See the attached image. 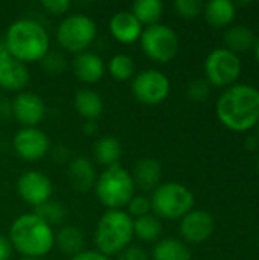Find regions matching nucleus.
<instances>
[{"mask_svg":"<svg viewBox=\"0 0 259 260\" xmlns=\"http://www.w3.org/2000/svg\"><path fill=\"white\" fill-rule=\"evenodd\" d=\"M217 117L231 131L246 133L259 122V90L249 84L227 87L217 101Z\"/></svg>","mask_w":259,"mask_h":260,"instance_id":"nucleus-1","label":"nucleus"},{"mask_svg":"<svg viewBox=\"0 0 259 260\" xmlns=\"http://www.w3.org/2000/svg\"><path fill=\"white\" fill-rule=\"evenodd\" d=\"M3 41L9 56L23 64L41 61L50 46L44 26L32 18H18L11 23Z\"/></svg>","mask_w":259,"mask_h":260,"instance_id":"nucleus-2","label":"nucleus"},{"mask_svg":"<svg viewBox=\"0 0 259 260\" xmlns=\"http://www.w3.org/2000/svg\"><path fill=\"white\" fill-rule=\"evenodd\" d=\"M9 242L12 250L23 257L38 259L46 256L55 245V233L35 213H23L9 227Z\"/></svg>","mask_w":259,"mask_h":260,"instance_id":"nucleus-3","label":"nucleus"},{"mask_svg":"<svg viewBox=\"0 0 259 260\" xmlns=\"http://www.w3.org/2000/svg\"><path fill=\"white\" fill-rule=\"evenodd\" d=\"M134 238L133 218L124 210H107L95 230L96 251L110 257L130 247Z\"/></svg>","mask_w":259,"mask_h":260,"instance_id":"nucleus-4","label":"nucleus"},{"mask_svg":"<svg viewBox=\"0 0 259 260\" xmlns=\"http://www.w3.org/2000/svg\"><path fill=\"white\" fill-rule=\"evenodd\" d=\"M95 192L99 203L108 210H124L134 197L136 186L130 171L121 165L105 168L96 180Z\"/></svg>","mask_w":259,"mask_h":260,"instance_id":"nucleus-5","label":"nucleus"},{"mask_svg":"<svg viewBox=\"0 0 259 260\" xmlns=\"http://www.w3.org/2000/svg\"><path fill=\"white\" fill-rule=\"evenodd\" d=\"M151 210H154L157 218L163 219H182L194 207V193L186 186L169 181L159 184L150 198Z\"/></svg>","mask_w":259,"mask_h":260,"instance_id":"nucleus-6","label":"nucleus"},{"mask_svg":"<svg viewBox=\"0 0 259 260\" xmlns=\"http://www.w3.org/2000/svg\"><path fill=\"white\" fill-rule=\"evenodd\" d=\"M98 34V27L93 18L84 14H72L66 17L56 29L58 44L75 55L87 52Z\"/></svg>","mask_w":259,"mask_h":260,"instance_id":"nucleus-7","label":"nucleus"},{"mask_svg":"<svg viewBox=\"0 0 259 260\" xmlns=\"http://www.w3.org/2000/svg\"><path fill=\"white\" fill-rule=\"evenodd\" d=\"M140 47L143 53L154 62L166 64L172 61L179 52V37L176 30L166 24L157 23L142 30Z\"/></svg>","mask_w":259,"mask_h":260,"instance_id":"nucleus-8","label":"nucleus"},{"mask_svg":"<svg viewBox=\"0 0 259 260\" xmlns=\"http://www.w3.org/2000/svg\"><path fill=\"white\" fill-rule=\"evenodd\" d=\"M243 70V64L240 59V55H235L234 52L220 47L214 49L205 61V73L206 81L209 85L215 87H232Z\"/></svg>","mask_w":259,"mask_h":260,"instance_id":"nucleus-9","label":"nucleus"},{"mask_svg":"<svg viewBox=\"0 0 259 260\" xmlns=\"http://www.w3.org/2000/svg\"><path fill=\"white\" fill-rule=\"evenodd\" d=\"M171 91L168 76L157 69H147L134 75L131 81V93L136 101L145 105L162 104Z\"/></svg>","mask_w":259,"mask_h":260,"instance_id":"nucleus-10","label":"nucleus"},{"mask_svg":"<svg viewBox=\"0 0 259 260\" xmlns=\"http://www.w3.org/2000/svg\"><path fill=\"white\" fill-rule=\"evenodd\" d=\"M12 146L20 158L26 161H38L50 151V140L47 134L37 126L21 128L14 136Z\"/></svg>","mask_w":259,"mask_h":260,"instance_id":"nucleus-11","label":"nucleus"},{"mask_svg":"<svg viewBox=\"0 0 259 260\" xmlns=\"http://www.w3.org/2000/svg\"><path fill=\"white\" fill-rule=\"evenodd\" d=\"M17 192L29 206L38 207L52 197L53 186L47 175L40 171H26L17 180Z\"/></svg>","mask_w":259,"mask_h":260,"instance_id":"nucleus-12","label":"nucleus"},{"mask_svg":"<svg viewBox=\"0 0 259 260\" xmlns=\"http://www.w3.org/2000/svg\"><path fill=\"white\" fill-rule=\"evenodd\" d=\"M12 116L23 128L37 126L46 116V104L34 91H20L11 102Z\"/></svg>","mask_w":259,"mask_h":260,"instance_id":"nucleus-13","label":"nucleus"},{"mask_svg":"<svg viewBox=\"0 0 259 260\" xmlns=\"http://www.w3.org/2000/svg\"><path fill=\"white\" fill-rule=\"evenodd\" d=\"M215 230L214 216L205 210H191L180 219V235L189 244L208 241Z\"/></svg>","mask_w":259,"mask_h":260,"instance_id":"nucleus-14","label":"nucleus"},{"mask_svg":"<svg viewBox=\"0 0 259 260\" xmlns=\"http://www.w3.org/2000/svg\"><path fill=\"white\" fill-rule=\"evenodd\" d=\"M108 29L111 37L122 44H133L140 40L142 24L131 14V11H119L116 12L108 23Z\"/></svg>","mask_w":259,"mask_h":260,"instance_id":"nucleus-15","label":"nucleus"},{"mask_svg":"<svg viewBox=\"0 0 259 260\" xmlns=\"http://www.w3.org/2000/svg\"><path fill=\"white\" fill-rule=\"evenodd\" d=\"M73 75L84 84H96L105 75L104 59L93 52H82L75 55L72 61Z\"/></svg>","mask_w":259,"mask_h":260,"instance_id":"nucleus-16","label":"nucleus"},{"mask_svg":"<svg viewBox=\"0 0 259 260\" xmlns=\"http://www.w3.org/2000/svg\"><path fill=\"white\" fill-rule=\"evenodd\" d=\"M29 79L31 73L26 64L11 56L0 62V88L8 91H24Z\"/></svg>","mask_w":259,"mask_h":260,"instance_id":"nucleus-17","label":"nucleus"},{"mask_svg":"<svg viewBox=\"0 0 259 260\" xmlns=\"http://www.w3.org/2000/svg\"><path fill=\"white\" fill-rule=\"evenodd\" d=\"M134 181V186L143 192L154 190L160 184L162 178V165L156 158H140L130 172Z\"/></svg>","mask_w":259,"mask_h":260,"instance_id":"nucleus-18","label":"nucleus"},{"mask_svg":"<svg viewBox=\"0 0 259 260\" xmlns=\"http://www.w3.org/2000/svg\"><path fill=\"white\" fill-rule=\"evenodd\" d=\"M69 180L72 187L78 192H87L95 187L98 175L93 163L82 155L73 158L69 165Z\"/></svg>","mask_w":259,"mask_h":260,"instance_id":"nucleus-19","label":"nucleus"},{"mask_svg":"<svg viewBox=\"0 0 259 260\" xmlns=\"http://www.w3.org/2000/svg\"><path fill=\"white\" fill-rule=\"evenodd\" d=\"M203 14L209 26L224 29L232 24L237 15V5L231 0H211L203 6Z\"/></svg>","mask_w":259,"mask_h":260,"instance_id":"nucleus-20","label":"nucleus"},{"mask_svg":"<svg viewBox=\"0 0 259 260\" xmlns=\"http://www.w3.org/2000/svg\"><path fill=\"white\" fill-rule=\"evenodd\" d=\"M223 41H224V49L234 52L235 55H240L255 47L256 35L249 26L232 24L226 29L223 35Z\"/></svg>","mask_w":259,"mask_h":260,"instance_id":"nucleus-21","label":"nucleus"},{"mask_svg":"<svg viewBox=\"0 0 259 260\" xmlns=\"http://www.w3.org/2000/svg\"><path fill=\"white\" fill-rule=\"evenodd\" d=\"M73 105L76 113L84 120H96L104 111V102L98 91L92 88H81L75 93Z\"/></svg>","mask_w":259,"mask_h":260,"instance_id":"nucleus-22","label":"nucleus"},{"mask_svg":"<svg viewBox=\"0 0 259 260\" xmlns=\"http://www.w3.org/2000/svg\"><path fill=\"white\" fill-rule=\"evenodd\" d=\"M93 157L99 165L105 168L119 165V160L122 157V145L116 137H101L93 146Z\"/></svg>","mask_w":259,"mask_h":260,"instance_id":"nucleus-23","label":"nucleus"},{"mask_svg":"<svg viewBox=\"0 0 259 260\" xmlns=\"http://www.w3.org/2000/svg\"><path fill=\"white\" fill-rule=\"evenodd\" d=\"M55 245L66 256H76L82 251L84 247V235L78 227L64 225L55 233Z\"/></svg>","mask_w":259,"mask_h":260,"instance_id":"nucleus-24","label":"nucleus"},{"mask_svg":"<svg viewBox=\"0 0 259 260\" xmlns=\"http://www.w3.org/2000/svg\"><path fill=\"white\" fill-rule=\"evenodd\" d=\"M151 256L153 260H191V251L185 242L166 238L156 242Z\"/></svg>","mask_w":259,"mask_h":260,"instance_id":"nucleus-25","label":"nucleus"},{"mask_svg":"<svg viewBox=\"0 0 259 260\" xmlns=\"http://www.w3.org/2000/svg\"><path fill=\"white\" fill-rule=\"evenodd\" d=\"M131 14L143 26L157 24L163 15V3L160 0H137L131 6Z\"/></svg>","mask_w":259,"mask_h":260,"instance_id":"nucleus-26","label":"nucleus"},{"mask_svg":"<svg viewBox=\"0 0 259 260\" xmlns=\"http://www.w3.org/2000/svg\"><path fill=\"white\" fill-rule=\"evenodd\" d=\"M134 236L143 242H157L162 235V222L156 215H145L133 219Z\"/></svg>","mask_w":259,"mask_h":260,"instance_id":"nucleus-27","label":"nucleus"},{"mask_svg":"<svg viewBox=\"0 0 259 260\" xmlns=\"http://www.w3.org/2000/svg\"><path fill=\"white\" fill-rule=\"evenodd\" d=\"M105 70L116 81H128V79H133L136 75V64L130 55L118 53L111 56L110 61L105 64Z\"/></svg>","mask_w":259,"mask_h":260,"instance_id":"nucleus-28","label":"nucleus"},{"mask_svg":"<svg viewBox=\"0 0 259 260\" xmlns=\"http://www.w3.org/2000/svg\"><path fill=\"white\" fill-rule=\"evenodd\" d=\"M34 213L37 216H40L50 227L52 225H61L66 221V218H67L66 206L61 204V203H58V201H53V200H49L47 203L35 207V212Z\"/></svg>","mask_w":259,"mask_h":260,"instance_id":"nucleus-29","label":"nucleus"},{"mask_svg":"<svg viewBox=\"0 0 259 260\" xmlns=\"http://www.w3.org/2000/svg\"><path fill=\"white\" fill-rule=\"evenodd\" d=\"M174 11L182 18H195L203 12V3L200 0H176Z\"/></svg>","mask_w":259,"mask_h":260,"instance_id":"nucleus-30","label":"nucleus"},{"mask_svg":"<svg viewBox=\"0 0 259 260\" xmlns=\"http://www.w3.org/2000/svg\"><path fill=\"white\" fill-rule=\"evenodd\" d=\"M186 93L192 102H205L211 94V85L206 79H194L188 84Z\"/></svg>","mask_w":259,"mask_h":260,"instance_id":"nucleus-31","label":"nucleus"},{"mask_svg":"<svg viewBox=\"0 0 259 260\" xmlns=\"http://www.w3.org/2000/svg\"><path fill=\"white\" fill-rule=\"evenodd\" d=\"M128 215L136 219V218H140V216H145V215H150L151 212V201L150 198L143 197V195H134L130 203H128Z\"/></svg>","mask_w":259,"mask_h":260,"instance_id":"nucleus-32","label":"nucleus"},{"mask_svg":"<svg viewBox=\"0 0 259 260\" xmlns=\"http://www.w3.org/2000/svg\"><path fill=\"white\" fill-rule=\"evenodd\" d=\"M41 66L49 75H58L61 70H64L66 59L60 52H50L49 50L47 55L41 59Z\"/></svg>","mask_w":259,"mask_h":260,"instance_id":"nucleus-33","label":"nucleus"},{"mask_svg":"<svg viewBox=\"0 0 259 260\" xmlns=\"http://www.w3.org/2000/svg\"><path fill=\"white\" fill-rule=\"evenodd\" d=\"M41 6L46 12L52 15H63L70 9L72 3L69 0H44L41 2Z\"/></svg>","mask_w":259,"mask_h":260,"instance_id":"nucleus-34","label":"nucleus"},{"mask_svg":"<svg viewBox=\"0 0 259 260\" xmlns=\"http://www.w3.org/2000/svg\"><path fill=\"white\" fill-rule=\"evenodd\" d=\"M116 260H150V257L143 248L136 247V245H130L118 254Z\"/></svg>","mask_w":259,"mask_h":260,"instance_id":"nucleus-35","label":"nucleus"},{"mask_svg":"<svg viewBox=\"0 0 259 260\" xmlns=\"http://www.w3.org/2000/svg\"><path fill=\"white\" fill-rule=\"evenodd\" d=\"M70 260H110V257L101 254L96 250H82L81 253H78L76 256L70 257Z\"/></svg>","mask_w":259,"mask_h":260,"instance_id":"nucleus-36","label":"nucleus"},{"mask_svg":"<svg viewBox=\"0 0 259 260\" xmlns=\"http://www.w3.org/2000/svg\"><path fill=\"white\" fill-rule=\"evenodd\" d=\"M12 254V245L8 238L0 235V260H9Z\"/></svg>","mask_w":259,"mask_h":260,"instance_id":"nucleus-37","label":"nucleus"},{"mask_svg":"<svg viewBox=\"0 0 259 260\" xmlns=\"http://www.w3.org/2000/svg\"><path fill=\"white\" fill-rule=\"evenodd\" d=\"M82 131H84V134H87V136L96 134V131H98V123H96V120H85L84 125H82Z\"/></svg>","mask_w":259,"mask_h":260,"instance_id":"nucleus-38","label":"nucleus"},{"mask_svg":"<svg viewBox=\"0 0 259 260\" xmlns=\"http://www.w3.org/2000/svg\"><path fill=\"white\" fill-rule=\"evenodd\" d=\"M53 157L56 161H66L67 157H69V151L64 148V146H58L55 151H53Z\"/></svg>","mask_w":259,"mask_h":260,"instance_id":"nucleus-39","label":"nucleus"},{"mask_svg":"<svg viewBox=\"0 0 259 260\" xmlns=\"http://www.w3.org/2000/svg\"><path fill=\"white\" fill-rule=\"evenodd\" d=\"M259 145V137L258 136H250V137H247V140H246V146H247V149H256Z\"/></svg>","mask_w":259,"mask_h":260,"instance_id":"nucleus-40","label":"nucleus"},{"mask_svg":"<svg viewBox=\"0 0 259 260\" xmlns=\"http://www.w3.org/2000/svg\"><path fill=\"white\" fill-rule=\"evenodd\" d=\"M6 58H9V53H8V50H6L5 41L0 38V62H3Z\"/></svg>","mask_w":259,"mask_h":260,"instance_id":"nucleus-41","label":"nucleus"},{"mask_svg":"<svg viewBox=\"0 0 259 260\" xmlns=\"http://www.w3.org/2000/svg\"><path fill=\"white\" fill-rule=\"evenodd\" d=\"M253 50H255V58H256V61L259 62V37H256V41H255V47H253Z\"/></svg>","mask_w":259,"mask_h":260,"instance_id":"nucleus-42","label":"nucleus"},{"mask_svg":"<svg viewBox=\"0 0 259 260\" xmlns=\"http://www.w3.org/2000/svg\"><path fill=\"white\" fill-rule=\"evenodd\" d=\"M18 260H38V259H32V257H21V259Z\"/></svg>","mask_w":259,"mask_h":260,"instance_id":"nucleus-43","label":"nucleus"},{"mask_svg":"<svg viewBox=\"0 0 259 260\" xmlns=\"http://www.w3.org/2000/svg\"><path fill=\"white\" fill-rule=\"evenodd\" d=\"M256 168H258V172H259V158H258V163H256Z\"/></svg>","mask_w":259,"mask_h":260,"instance_id":"nucleus-44","label":"nucleus"},{"mask_svg":"<svg viewBox=\"0 0 259 260\" xmlns=\"http://www.w3.org/2000/svg\"><path fill=\"white\" fill-rule=\"evenodd\" d=\"M256 128H258V137H259V122H258V125H256Z\"/></svg>","mask_w":259,"mask_h":260,"instance_id":"nucleus-45","label":"nucleus"},{"mask_svg":"<svg viewBox=\"0 0 259 260\" xmlns=\"http://www.w3.org/2000/svg\"><path fill=\"white\" fill-rule=\"evenodd\" d=\"M258 245H259V233H258Z\"/></svg>","mask_w":259,"mask_h":260,"instance_id":"nucleus-46","label":"nucleus"}]
</instances>
